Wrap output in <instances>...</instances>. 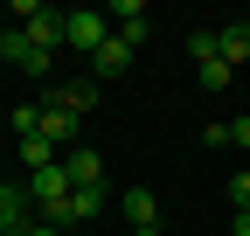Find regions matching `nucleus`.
<instances>
[{
  "instance_id": "nucleus-1",
  "label": "nucleus",
  "mask_w": 250,
  "mask_h": 236,
  "mask_svg": "<svg viewBox=\"0 0 250 236\" xmlns=\"http://www.w3.org/2000/svg\"><path fill=\"white\" fill-rule=\"evenodd\" d=\"M14 14H21V35L35 42L42 56H56V49H62V35H70V14H62V7H42V0H14Z\"/></svg>"
},
{
  "instance_id": "nucleus-16",
  "label": "nucleus",
  "mask_w": 250,
  "mask_h": 236,
  "mask_svg": "<svg viewBox=\"0 0 250 236\" xmlns=\"http://www.w3.org/2000/svg\"><path fill=\"white\" fill-rule=\"evenodd\" d=\"M229 201H236V209H250V167H243V174H229Z\"/></svg>"
},
{
  "instance_id": "nucleus-18",
  "label": "nucleus",
  "mask_w": 250,
  "mask_h": 236,
  "mask_svg": "<svg viewBox=\"0 0 250 236\" xmlns=\"http://www.w3.org/2000/svg\"><path fill=\"white\" fill-rule=\"evenodd\" d=\"M229 236H250V209H236V222H229Z\"/></svg>"
},
{
  "instance_id": "nucleus-13",
  "label": "nucleus",
  "mask_w": 250,
  "mask_h": 236,
  "mask_svg": "<svg viewBox=\"0 0 250 236\" xmlns=\"http://www.w3.org/2000/svg\"><path fill=\"white\" fill-rule=\"evenodd\" d=\"M188 56H195V63H215V56H223V42H215V28H195V35H188Z\"/></svg>"
},
{
  "instance_id": "nucleus-2",
  "label": "nucleus",
  "mask_w": 250,
  "mask_h": 236,
  "mask_svg": "<svg viewBox=\"0 0 250 236\" xmlns=\"http://www.w3.org/2000/svg\"><path fill=\"white\" fill-rule=\"evenodd\" d=\"M70 49H83V56H98L104 42H111V14H98V7H70V35H62Z\"/></svg>"
},
{
  "instance_id": "nucleus-11",
  "label": "nucleus",
  "mask_w": 250,
  "mask_h": 236,
  "mask_svg": "<svg viewBox=\"0 0 250 236\" xmlns=\"http://www.w3.org/2000/svg\"><path fill=\"white\" fill-rule=\"evenodd\" d=\"M42 132L70 153V139H77V111H62V104H42Z\"/></svg>"
},
{
  "instance_id": "nucleus-20",
  "label": "nucleus",
  "mask_w": 250,
  "mask_h": 236,
  "mask_svg": "<svg viewBox=\"0 0 250 236\" xmlns=\"http://www.w3.org/2000/svg\"><path fill=\"white\" fill-rule=\"evenodd\" d=\"M132 236H160V222H153V229H132Z\"/></svg>"
},
{
  "instance_id": "nucleus-7",
  "label": "nucleus",
  "mask_w": 250,
  "mask_h": 236,
  "mask_svg": "<svg viewBox=\"0 0 250 236\" xmlns=\"http://www.w3.org/2000/svg\"><path fill=\"white\" fill-rule=\"evenodd\" d=\"M118 209H125V222H132V229H153V222H160V201H153V188H125V195H118Z\"/></svg>"
},
{
  "instance_id": "nucleus-4",
  "label": "nucleus",
  "mask_w": 250,
  "mask_h": 236,
  "mask_svg": "<svg viewBox=\"0 0 250 236\" xmlns=\"http://www.w3.org/2000/svg\"><path fill=\"white\" fill-rule=\"evenodd\" d=\"M28 209H35L28 188H0V236H21L28 229Z\"/></svg>"
},
{
  "instance_id": "nucleus-8",
  "label": "nucleus",
  "mask_w": 250,
  "mask_h": 236,
  "mask_svg": "<svg viewBox=\"0 0 250 236\" xmlns=\"http://www.w3.org/2000/svg\"><path fill=\"white\" fill-rule=\"evenodd\" d=\"M215 42H223V63H229V70L250 63V21H223V28H215Z\"/></svg>"
},
{
  "instance_id": "nucleus-17",
  "label": "nucleus",
  "mask_w": 250,
  "mask_h": 236,
  "mask_svg": "<svg viewBox=\"0 0 250 236\" xmlns=\"http://www.w3.org/2000/svg\"><path fill=\"white\" fill-rule=\"evenodd\" d=\"M229 146H243V153H250V118H229Z\"/></svg>"
},
{
  "instance_id": "nucleus-3",
  "label": "nucleus",
  "mask_w": 250,
  "mask_h": 236,
  "mask_svg": "<svg viewBox=\"0 0 250 236\" xmlns=\"http://www.w3.org/2000/svg\"><path fill=\"white\" fill-rule=\"evenodd\" d=\"M28 195L49 209V201H70V195H77V181H70V167L56 160V167H42V174H28Z\"/></svg>"
},
{
  "instance_id": "nucleus-15",
  "label": "nucleus",
  "mask_w": 250,
  "mask_h": 236,
  "mask_svg": "<svg viewBox=\"0 0 250 236\" xmlns=\"http://www.w3.org/2000/svg\"><path fill=\"white\" fill-rule=\"evenodd\" d=\"M229 83H236V70L223 63V56H215V63H202V91H229Z\"/></svg>"
},
{
  "instance_id": "nucleus-19",
  "label": "nucleus",
  "mask_w": 250,
  "mask_h": 236,
  "mask_svg": "<svg viewBox=\"0 0 250 236\" xmlns=\"http://www.w3.org/2000/svg\"><path fill=\"white\" fill-rule=\"evenodd\" d=\"M21 236H62V229H49V222H28V229H21Z\"/></svg>"
},
{
  "instance_id": "nucleus-9",
  "label": "nucleus",
  "mask_w": 250,
  "mask_h": 236,
  "mask_svg": "<svg viewBox=\"0 0 250 236\" xmlns=\"http://www.w3.org/2000/svg\"><path fill=\"white\" fill-rule=\"evenodd\" d=\"M125 70H132V42H118V35L90 56V77H125Z\"/></svg>"
},
{
  "instance_id": "nucleus-6",
  "label": "nucleus",
  "mask_w": 250,
  "mask_h": 236,
  "mask_svg": "<svg viewBox=\"0 0 250 236\" xmlns=\"http://www.w3.org/2000/svg\"><path fill=\"white\" fill-rule=\"evenodd\" d=\"M42 104H62V111H90V104H98V83H49V91H42Z\"/></svg>"
},
{
  "instance_id": "nucleus-5",
  "label": "nucleus",
  "mask_w": 250,
  "mask_h": 236,
  "mask_svg": "<svg viewBox=\"0 0 250 236\" xmlns=\"http://www.w3.org/2000/svg\"><path fill=\"white\" fill-rule=\"evenodd\" d=\"M62 167H70L77 188H104V160L90 153V146H70V153H62Z\"/></svg>"
},
{
  "instance_id": "nucleus-14",
  "label": "nucleus",
  "mask_w": 250,
  "mask_h": 236,
  "mask_svg": "<svg viewBox=\"0 0 250 236\" xmlns=\"http://www.w3.org/2000/svg\"><path fill=\"white\" fill-rule=\"evenodd\" d=\"M98 209H104V188H77V195H70V216H77V222H90Z\"/></svg>"
},
{
  "instance_id": "nucleus-10",
  "label": "nucleus",
  "mask_w": 250,
  "mask_h": 236,
  "mask_svg": "<svg viewBox=\"0 0 250 236\" xmlns=\"http://www.w3.org/2000/svg\"><path fill=\"white\" fill-rule=\"evenodd\" d=\"M56 160H62V146H56L49 132H28V139H21V167H28V174H42V167H56Z\"/></svg>"
},
{
  "instance_id": "nucleus-12",
  "label": "nucleus",
  "mask_w": 250,
  "mask_h": 236,
  "mask_svg": "<svg viewBox=\"0 0 250 236\" xmlns=\"http://www.w3.org/2000/svg\"><path fill=\"white\" fill-rule=\"evenodd\" d=\"M28 56H35V42H28L21 28H7V35H0V63H14V70H21Z\"/></svg>"
}]
</instances>
